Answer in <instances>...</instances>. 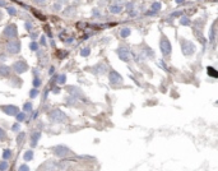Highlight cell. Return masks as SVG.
Listing matches in <instances>:
<instances>
[{"label": "cell", "instance_id": "1", "mask_svg": "<svg viewBox=\"0 0 218 171\" xmlns=\"http://www.w3.org/2000/svg\"><path fill=\"white\" fill-rule=\"evenodd\" d=\"M161 50L162 52H163V55H169L171 52V45L169 42V40H166V38H163L161 42Z\"/></svg>", "mask_w": 218, "mask_h": 171}, {"label": "cell", "instance_id": "2", "mask_svg": "<svg viewBox=\"0 0 218 171\" xmlns=\"http://www.w3.org/2000/svg\"><path fill=\"white\" fill-rule=\"evenodd\" d=\"M1 109L8 115H17V113H18V109H17L16 106H4V107H1Z\"/></svg>", "mask_w": 218, "mask_h": 171}, {"label": "cell", "instance_id": "3", "mask_svg": "<svg viewBox=\"0 0 218 171\" xmlns=\"http://www.w3.org/2000/svg\"><path fill=\"white\" fill-rule=\"evenodd\" d=\"M26 69H27V65H26L23 61H18V63L14 65V70L18 72V73H22L23 70H26Z\"/></svg>", "mask_w": 218, "mask_h": 171}, {"label": "cell", "instance_id": "4", "mask_svg": "<svg viewBox=\"0 0 218 171\" xmlns=\"http://www.w3.org/2000/svg\"><path fill=\"white\" fill-rule=\"evenodd\" d=\"M8 51L10 52H18L19 51V43L18 42H10L8 46Z\"/></svg>", "mask_w": 218, "mask_h": 171}, {"label": "cell", "instance_id": "5", "mask_svg": "<svg viewBox=\"0 0 218 171\" xmlns=\"http://www.w3.org/2000/svg\"><path fill=\"white\" fill-rule=\"evenodd\" d=\"M114 79H117L119 82H121V77H120L119 74H116L115 72H111V74H110V81H111V83H114Z\"/></svg>", "mask_w": 218, "mask_h": 171}, {"label": "cell", "instance_id": "6", "mask_svg": "<svg viewBox=\"0 0 218 171\" xmlns=\"http://www.w3.org/2000/svg\"><path fill=\"white\" fill-rule=\"evenodd\" d=\"M129 35H130V29H129V28H124L123 31H121V36H123V37L129 36Z\"/></svg>", "mask_w": 218, "mask_h": 171}, {"label": "cell", "instance_id": "7", "mask_svg": "<svg viewBox=\"0 0 218 171\" xmlns=\"http://www.w3.org/2000/svg\"><path fill=\"white\" fill-rule=\"evenodd\" d=\"M207 70H208V72H209V74H211L212 77H217V74H216L217 72H216V70H214V69H213V68H212V66H209V68H208Z\"/></svg>", "mask_w": 218, "mask_h": 171}, {"label": "cell", "instance_id": "8", "mask_svg": "<svg viewBox=\"0 0 218 171\" xmlns=\"http://www.w3.org/2000/svg\"><path fill=\"white\" fill-rule=\"evenodd\" d=\"M0 165H1V166H0V169H1V170H7L8 169V164H7V162H1Z\"/></svg>", "mask_w": 218, "mask_h": 171}, {"label": "cell", "instance_id": "9", "mask_svg": "<svg viewBox=\"0 0 218 171\" xmlns=\"http://www.w3.org/2000/svg\"><path fill=\"white\" fill-rule=\"evenodd\" d=\"M24 158H26V160H31V158H32V152H27V153H26V156H24Z\"/></svg>", "mask_w": 218, "mask_h": 171}, {"label": "cell", "instance_id": "10", "mask_svg": "<svg viewBox=\"0 0 218 171\" xmlns=\"http://www.w3.org/2000/svg\"><path fill=\"white\" fill-rule=\"evenodd\" d=\"M4 157H5V158L10 157V151H9V149H7V151H4Z\"/></svg>", "mask_w": 218, "mask_h": 171}, {"label": "cell", "instance_id": "11", "mask_svg": "<svg viewBox=\"0 0 218 171\" xmlns=\"http://www.w3.org/2000/svg\"><path fill=\"white\" fill-rule=\"evenodd\" d=\"M37 90H35V91H32V92H31V97H36L37 96Z\"/></svg>", "mask_w": 218, "mask_h": 171}, {"label": "cell", "instance_id": "12", "mask_svg": "<svg viewBox=\"0 0 218 171\" xmlns=\"http://www.w3.org/2000/svg\"><path fill=\"white\" fill-rule=\"evenodd\" d=\"M31 49H32V50H36V49H37V43H32V45H31Z\"/></svg>", "mask_w": 218, "mask_h": 171}, {"label": "cell", "instance_id": "13", "mask_svg": "<svg viewBox=\"0 0 218 171\" xmlns=\"http://www.w3.org/2000/svg\"><path fill=\"white\" fill-rule=\"evenodd\" d=\"M17 117H18V120H23V119L26 117V115H18Z\"/></svg>", "mask_w": 218, "mask_h": 171}, {"label": "cell", "instance_id": "14", "mask_svg": "<svg viewBox=\"0 0 218 171\" xmlns=\"http://www.w3.org/2000/svg\"><path fill=\"white\" fill-rule=\"evenodd\" d=\"M4 134H5V133L1 130V129H0V139H3V138H4Z\"/></svg>", "mask_w": 218, "mask_h": 171}, {"label": "cell", "instance_id": "15", "mask_svg": "<svg viewBox=\"0 0 218 171\" xmlns=\"http://www.w3.org/2000/svg\"><path fill=\"white\" fill-rule=\"evenodd\" d=\"M88 52H89V50H83V52H82V55H88Z\"/></svg>", "mask_w": 218, "mask_h": 171}, {"label": "cell", "instance_id": "16", "mask_svg": "<svg viewBox=\"0 0 218 171\" xmlns=\"http://www.w3.org/2000/svg\"><path fill=\"white\" fill-rule=\"evenodd\" d=\"M33 84H36V86H38V84H40V79H36V81L33 82Z\"/></svg>", "mask_w": 218, "mask_h": 171}, {"label": "cell", "instance_id": "17", "mask_svg": "<svg viewBox=\"0 0 218 171\" xmlns=\"http://www.w3.org/2000/svg\"><path fill=\"white\" fill-rule=\"evenodd\" d=\"M19 129V125H16V126H13V130H18Z\"/></svg>", "mask_w": 218, "mask_h": 171}, {"label": "cell", "instance_id": "18", "mask_svg": "<svg viewBox=\"0 0 218 171\" xmlns=\"http://www.w3.org/2000/svg\"><path fill=\"white\" fill-rule=\"evenodd\" d=\"M26 110H31V105H27V106H26Z\"/></svg>", "mask_w": 218, "mask_h": 171}]
</instances>
